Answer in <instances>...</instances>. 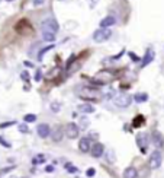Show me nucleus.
Segmentation results:
<instances>
[{
	"label": "nucleus",
	"mask_w": 164,
	"mask_h": 178,
	"mask_svg": "<svg viewBox=\"0 0 164 178\" xmlns=\"http://www.w3.org/2000/svg\"><path fill=\"white\" fill-rule=\"evenodd\" d=\"M115 78H116L115 72H112L109 69H102V70H99L93 76V82H96V83H99V85H106V83L113 82Z\"/></svg>",
	"instance_id": "1"
},
{
	"label": "nucleus",
	"mask_w": 164,
	"mask_h": 178,
	"mask_svg": "<svg viewBox=\"0 0 164 178\" xmlns=\"http://www.w3.org/2000/svg\"><path fill=\"white\" fill-rule=\"evenodd\" d=\"M78 96L83 98V99H86V101H97V99H100V92L94 88L84 86V88L82 89V92H80Z\"/></svg>",
	"instance_id": "2"
},
{
	"label": "nucleus",
	"mask_w": 164,
	"mask_h": 178,
	"mask_svg": "<svg viewBox=\"0 0 164 178\" xmlns=\"http://www.w3.org/2000/svg\"><path fill=\"white\" fill-rule=\"evenodd\" d=\"M110 35H112V31L109 28H99L93 32V41L100 44V42L108 41L110 38Z\"/></svg>",
	"instance_id": "3"
},
{
	"label": "nucleus",
	"mask_w": 164,
	"mask_h": 178,
	"mask_svg": "<svg viewBox=\"0 0 164 178\" xmlns=\"http://www.w3.org/2000/svg\"><path fill=\"white\" fill-rule=\"evenodd\" d=\"M113 104L118 108H126V107H129L132 104V96L129 94H119L118 96H115Z\"/></svg>",
	"instance_id": "4"
},
{
	"label": "nucleus",
	"mask_w": 164,
	"mask_h": 178,
	"mask_svg": "<svg viewBox=\"0 0 164 178\" xmlns=\"http://www.w3.org/2000/svg\"><path fill=\"white\" fill-rule=\"evenodd\" d=\"M15 29H16V32H17V34H21V35H32V34H33L32 25L28 22V21H25V19L19 21V22L16 23Z\"/></svg>",
	"instance_id": "5"
},
{
	"label": "nucleus",
	"mask_w": 164,
	"mask_h": 178,
	"mask_svg": "<svg viewBox=\"0 0 164 178\" xmlns=\"http://www.w3.org/2000/svg\"><path fill=\"white\" fill-rule=\"evenodd\" d=\"M41 29H42V31H47V32L57 34L58 32V29H60V25H58V22L55 21L54 18H48V19H45L44 22H42Z\"/></svg>",
	"instance_id": "6"
},
{
	"label": "nucleus",
	"mask_w": 164,
	"mask_h": 178,
	"mask_svg": "<svg viewBox=\"0 0 164 178\" xmlns=\"http://www.w3.org/2000/svg\"><path fill=\"white\" fill-rule=\"evenodd\" d=\"M150 136H148V133H138L137 134V145L138 148L141 149L142 153H145L147 152V148H148V143H150V139H148Z\"/></svg>",
	"instance_id": "7"
},
{
	"label": "nucleus",
	"mask_w": 164,
	"mask_h": 178,
	"mask_svg": "<svg viewBox=\"0 0 164 178\" xmlns=\"http://www.w3.org/2000/svg\"><path fill=\"white\" fill-rule=\"evenodd\" d=\"M161 162H163V155L160 150H154L151 156H150V168L153 169H157V168L161 167Z\"/></svg>",
	"instance_id": "8"
},
{
	"label": "nucleus",
	"mask_w": 164,
	"mask_h": 178,
	"mask_svg": "<svg viewBox=\"0 0 164 178\" xmlns=\"http://www.w3.org/2000/svg\"><path fill=\"white\" fill-rule=\"evenodd\" d=\"M78 131H80L78 126L70 123V124H67L66 126V131H64V133H66V136L68 137V139H76V137H78Z\"/></svg>",
	"instance_id": "9"
},
{
	"label": "nucleus",
	"mask_w": 164,
	"mask_h": 178,
	"mask_svg": "<svg viewBox=\"0 0 164 178\" xmlns=\"http://www.w3.org/2000/svg\"><path fill=\"white\" fill-rule=\"evenodd\" d=\"M154 56H155V53H154L153 48H147V51H145L144 57L141 59V67L148 66V64H150V63L154 60Z\"/></svg>",
	"instance_id": "10"
},
{
	"label": "nucleus",
	"mask_w": 164,
	"mask_h": 178,
	"mask_svg": "<svg viewBox=\"0 0 164 178\" xmlns=\"http://www.w3.org/2000/svg\"><path fill=\"white\" fill-rule=\"evenodd\" d=\"M90 153H92V156L93 158H100V156L105 153V146L103 143H94L92 148H90Z\"/></svg>",
	"instance_id": "11"
},
{
	"label": "nucleus",
	"mask_w": 164,
	"mask_h": 178,
	"mask_svg": "<svg viewBox=\"0 0 164 178\" xmlns=\"http://www.w3.org/2000/svg\"><path fill=\"white\" fill-rule=\"evenodd\" d=\"M116 18L113 16V15H108V16H105L102 21H100V28H110V26H113V25H116Z\"/></svg>",
	"instance_id": "12"
},
{
	"label": "nucleus",
	"mask_w": 164,
	"mask_h": 178,
	"mask_svg": "<svg viewBox=\"0 0 164 178\" xmlns=\"http://www.w3.org/2000/svg\"><path fill=\"white\" fill-rule=\"evenodd\" d=\"M36 133H38V136L41 139H45V137H48L49 133H51V127H49L48 124L42 123V124H39L38 127H36Z\"/></svg>",
	"instance_id": "13"
},
{
	"label": "nucleus",
	"mask_w": 164,
	"mask_h": 178,
	"mask_svg": "<svg viewBox=\"0 0 164 178\" xmlns=\"http://www.w3.org/2000/svg\"><path fill=\"white\" fill-rule=\"evenodd\" d=\"M153 143L157 149H161L164 146V136L160 131H157V130L153 131Z\"/></svg>",
	"instance_id": "14"
},
{
	"label": "nucleus",
	"mask_w": 164,
	"mask_h": 178,
	"mask_svg": "<svg viewBox=\"0 0 164 178\" xmlns=\"http://www.w3.org/2000/svg\"><path fill=\"white\" fill-rule=\"evenodd\" d=\"M80 67H82V60H76V59H74L71 63L67 64V75H68V76H70V75H74Z\"/></svg>",
	"instance_id": "15"
},
{
	"label": "nucleus",
	"mask_w": 164,
	"mask_h": 178,
	"mask_svg": "<svg viewBox=\"0 0 164 178\" xmlns=\"http://www.w3.org/2000/svg\"><path fill=\"white\" fill-rule=\"evenodd\" d=\"M49 134H51V139H52V142H61L63 136H64V131H63L61 126H55L54 130H52Z\"/></svg>",
	"instance_id": "16"
},
{
	"label": "nucleus",
	"mask_w": 164,
	"mask_h": 178,
	"mask_svg": "<svg viewBox=\"0 0 164 178\" xmlns=\"http://www.w3.org/2000/svg\"><path fill=\"white\" fill-rule=\"evenodd\" d=\"M78 149L82 150L83 153H86V152H89V150H90V142H89L87 137H83V139H80V142H78Z\"/></svg>",
	"instance_id": "17"
},
{
	"label": "nucleus",
	"mask_w": 164,
	"mask_h": 178,
	"mask_svg": "<svg viewBox=\"0 0 164 178\" xmlns=\"http://www.w3.org/2000/svg\"><path fill=\"white\" fill-rule=\"evenodd\" d=\"M137 177H138V172L134 167L126 168L125 171H124V178H137Z\"/></svg>",
	"instance_id": "18"
},
{
	"label": "nucleus",
	"mask_w": 164,
	"mask_h": 178,
	"mask_svg": "<svg viewBox=\"0 0 164 178\" xmlns=\"http://www.w3.org/2000/svg\"><path fill=\"white\" fill-rule=\"evenodd\" d=\"M54 47H55L54 44H49V45H45L44 48H41V50H39V53H38V56H36V57H38V61H42V59H44V54H47L48 51H51Z\"/></svg>",
	"instance_id": "19"
},
{
	"label": "nucleus",
	"mask_w": 164,
	"mask_h": 178,
	"mask_svg": "<svg viewBox=\"0 0 164 178\" xmlns=\"http://www.w3.org/2000/svg\"><path fill=\"white\" fill-rule=\"evenodd\" d=\"M78 111H82L83 114H92L94 112V107L90 104H82V105H78Z\"/></svg>",
	"instance_id": "20"
},
{
	"label": "nucleus",
	"mask_w": 164,
	"mask_h": 178,
	"mask_svg": "<svg viewBox=\"0 0 164 178\" xmlns=\"http://www.w3.org/2000/svg\"><path fill=\"white\" fill-rule=\"evenodd\" d=\"M55 38H57V34L42 31V39H44V41H47V42H54Z\"/></svg>",
	"instance_id": "21"
},
{
	"label": "nucleus",
	"mask_w": 164,
	"mask_h": 178,
	"mask_svg": "<svg viewBox=\"0 0 164 178\" xmlns=\"http://www.w3.org/2000/svg\"><path fill=\"white\" fill-rule=\"evenodd\" d=\"M134 99H135V102H138V104H141V102H145V101H148V94H145V92L137 94L135 96H134Z\"/></svg>",
	"instance_id": "22"
},
{
	"label": "nucleus",
	"mask_w": 164,
	"mask_h": 178,
	"mask_svg": "<svg viewBox=\"0 0 164 178\" xmlns=\"http://www.w3.org/2000/svg\"><path fill=\"white\" fill-rule=\"evenodd\" d=\"M47 161V156L45 155H36V156H33V159H32V164L33 165H39V164H44V162Z\"/></svg>",
	"instance_id": "23"
},
{
	"label": "nucleus",
	"mask_w": 164,
	"mask_h": 178,
	"mask_svg": "<svg viewBox=\"0 0 164 178\" xmlns=\"http://www.w3.org/2000/svg\"><path fill=\"white\" fill-rule=\"evenodd\" d=\"M60 72H61L60 67H54V69H52V70H51V72L47 75V79H49V80H51V79H55L58 75H60Z\"/></svg>",
	"instance_id": "24"
},
{
	"label": "nucleus",
	"mask_w": 164,
	"mask_h": 178,
	"mask_svg": "<svg viewBox=\"0 0 164 178\" xmlns=\"http://www.w3.org/2000/svg\"><path fill=\"white\" fill-rule=\"evenodd\" d=\"M142 124H144V117L142 115H137V117L134 118V121H132L134 127H141Z\"/></svg>",
	"instance_id": "25"
},
{
	"label": "nucleus",
	"mask_w": 164,
	"mask_h": 178,
	"mask_svg": "<svg viewBox=\"0 0 164 178\" xmlns=\"http://www.w3.org/2000/svg\"><path fill=\"white\" fill-rule=\"evenodd\" d=\"M49 108H51V111H52V112H60L61 104H60V102H57V101H54V102H51V104H49Z\"/></svg>",
	"instance_id": "26"
},
{
	"label": "nucleus",
	"mask_w": 164,
	"mask_h": 178,
	"mask_svg": "<svg viewBox=\"0 0 164 178\" xmlns=\"http://www.w3.org/2000/svg\"><path fill=\"white\" fill-rule=\"evenodd\" d=\"M89 124H90V121H89V118L87 117H82L80 118V126H78V128H87L89 127Z\"/></svg>",
	"instance_id": "27"
},
{
	"label": "nucleus",
	"mask_w": 164,
	"mask_h": 178,
	"mask_svg": "<svg viewBox=\"0 0 164 178\" xmlns=\"http://www.w3.org/2000/svg\"><path fill=\"white\" fill-rule=\"evenodd\" d=\"M23 121H25V123L36 121V115H35V114H26V115H23Z\"/></svg>",
	"instance_id": "28"
},
{
	"label": "nucleus",
	"mask_w": 164,
	"mask_h": 178,
	"mask_svg": "<svg viewBox=\"0 0 164 178\" xmlns=\"http://www.w3.org/2000/svg\"><path fill=\"white\" fill-rule=\"evenodd\" d=\"M66 169L67 171H68V172H73V174H76V172H78V169H77L76 167H74V165H71V164H68V162H67L66 164Z\"/></svg>",
	"instance_id": "29"
},
{
	"label": "nucleus",
	"mask_w": 164,
	"mask_h": 178,
	"mask_svg": "<svg viewBox=\"0 0 164 178\" xmlns=\"http://www.w3.org/2000/svg\"><path fill=\"white\" fill-rule=\"evenodd\" d=\"M21 79L25 80V82H29V73H28L26 70H23V72L21 73Z\"/></svg>",
	"instance_id": "30"
},
{
	"label": "nucleus",
	"mask_w": 164,
	"mask_h": 178,
	"mask_svg": "<svg viewBox=\"0 0 164 178\" xmlns=\"http://www.w3.org/2000/svg\"><path fill=\"white\" fill-rule=\"evenodd\" d=\"M0 145L2 146H5V148H10V143H9V142H7V140L5 139V137H2V136H0Z\"/></svg>",
	"instance_id": "31"
},
{
	"label": "nucleus",
	"mask_w": 164,
	"mask_h": 178,
	"mask_svg": "<svg viewBox=\"0 0 164 178\" xmlns=\"http://www.w3.org/2000/svg\"><path fill=\"white\" fill-rule=\"evenodd\" d=\"M94 174H96V169H94V168H89L87 171H86V175H87L89 178L94 177Z\"/></svg>",
	"instance_id": "32"
},
{
	"label": "nucleus",
	"mask_w": 164,
	"mask_h": 178,
	"mask_svg": "<svg viewBox=\"0 0 164 178\" xmlns=\"http://www.w3.org/2000/svg\"><path fill=\"white\" fill-rule=\"evenodd\" d=\"M33 78H35V80H36V82H39V80H41V79H42V72H41V70H36V72H35V76H33Z\"/></svg>",
	"instance_id": "33"
},
{
	"label": "nucleus",
	"mask_w": 164,
	"mask_h": 178,
	"mask_svg": "<svg viewBox=\"0 0 164 178\" xmlns=\"http://www.w3.org/2000/svg\"><path fill=\"white\" fill-rule=\"evenodd\" d=\"M19 131H22V133H28V131H29V128H28L26 124H21V126H19Z\"/></svg>",
	"instance_id": "34"
},
{
	"label": "nucleus",
	"mask_w": 164,
	"mask_h": 178,
	"mask_svg": "<svg viewBox=\"0 0 164 178\" xmlns=\"http://www.w3.org/2000/svg\"><path fill=\"white\" fill-rule=\"evenodd\" d=\"M129 57H131V59H132V61H135V63L141 60V59H139V57H138L137 54H135V53H132V51H131V53H129Z\"/></svg>",
	"instance_id": "35"
},
{
	"label": "nucleus",
	"mask_w": 164,
	"mask_h": 178,
	"mask_svg": "<svg viewBox=\"0 0 164 178\" xmlns=\"http://www.w3.org/2000/svg\"><path fill=\"white\" fill-rule=\"evenodd\" d=\"M15 124V121H9V123H2L0 124V128H6V127H9V126H13Z\"/></svg>",
	"instance_id": "36"
},
{
	"label": "nucleus",
	"mask_w": 164,
	"mask_h": 178,
	"mask_svg": "<svg viewBox=\"0 0 164 178\" xmlns=\"http://www.w3.org/2000/svg\"><path fill=\"white\" fill-rule=\"evenodd\" d=\"M32 3H33V6H42L45 3V0H33Z\"/></svg>",
	"instance_id": "37"
},
{
	"label": "nucleus",
	"mask_w": 164,
	"mask_h": 178,
	"mask_svg": "<svg viewBox=\"0 0 164 178\" xmlns=\"http://www.w3.org/2000/svg\"><path fill=\"white\" fill-rule=\"evenodd\" d=\"M25 66H28V67H32V64H31L29 61H25Z\"/></svg>",
	"instance_id": "38"
},
{
	"label": "nucleus",
	"mask_w": 164,
	"mask_h": 178,
	"mask_svg": "<svg viewBox=\"0 0 164 178\" xmlns=\"http://www.w3.org/2000/svg\"><path fill=\"white\" fill-rule=\"evenodd\" d=\"M6 2H12V0H6Z\"/></svg>",
	"instance_id": "39"
},
{
	"label": "nucleus",
	"mask_w": 164,
	"mask_h": 178,
	"mask_svg": "<svg viewBox=\"0 0 164 178\" xmlns=\"http://www.w3.org/2000/svg\"><path fill=\"white\" fill-rule=\"evenodd\" d=\"M0 178H2V172H0Z\"/></svg>",
	"instance_id": "40"
},
{
	"label": "nucleus",
	"mask_w": 164,
	"mask_h": 178,
	"mask_svg": "<svg viewBox=\"0 0 164 178\" xmlns=\"http://www.w3.org/2000/svg\"><path fill=\"white\" fill-rule=\"evenodd\" d=\"M10 178H15V177H10Z\"/></svg>",
	"instance_id": "41"
},
{
	"label": "nucleus",
	"mask_w": 164,
	"mask_h": 178,
	"mask_svg": "<svg viewBox=\"0 0 164 178\" xmlns=\"http://www.w3.org/2000/svg\"><path fill=\"white\" fill-rule=\"evenodd\" d=\"M26 178H28V177H26Z\"/></svg>",
	"instance_id": "42"
}]
</instances>
